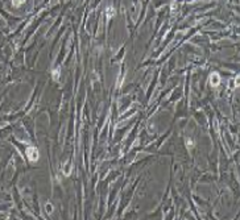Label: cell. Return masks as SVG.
<instances>
[{"label": "cell", "mask_w": 240, "mask_h": 220, "mask_svg": "<svg viewBox=\"0 0 240 220\" xmlns=\"http://www.w3.org/2000/svg\"><path fill=\"white\" fill-rule=\"evenodd\" d=\"M25 154H27L28 160H29L30 162H37V161H39V158H40L39 150H37V148H34V146H28Z\"/></svg>", "instance_id": "6da1fadb"}, {"label": "cell", "mask_w": 240, "mask_h": 220, "mask_svg": "<svg viewBox=\"0 0 240 220\" xmlns=\"http://www.w3.org/2000/svg\"><path fill=\"white\" fill-rule=\"evenodd\" d=\"M210 83L212 87H217L219 83H220V77H219V74L217 73H212L211 74V77H210Z\"/></svg>", "instance_id": "7a4b0ae2"}, {"label": "cell", "mask_w": 240, "mask_h": 220, "mask_svg": "<svg viewBox=\"0 0 240 220\" xmlns=\"http://www.w3.org/2000/svg\"><path fill=\"white\" fill-rule=\"evenodd\" d=\"M115 15H116V11L113 9L112 5H110V7L106 9V17H107V20H110V18H112Z\"/></svg>", "instance_id": "3957f363"}, {"label": "cell", "mask_w": 240, "mask_h": 220, "mask_svg": "<svg viewBox=\"0 0 240 220\" xmlns=\"http://www.w3.org/2000/svg\"><path fill=\"white\" fill-rule=\"evenodd\" d=\"M23 3H25V0H12V4H13V7H20Z\"/></svg>", "instance_id": "277c9868"}, {"label": "cell", "mask_w": 240, "mask_h": 220, "mask_svg": "<svg viewBox=\"0 0 240 220\" xmlns=\"http://www.w3.org/2000/svg\"><path fill=\"white\" fill-rule=\"evenodd\" d=\"M58 77H60V69H55L54 73H53V79H54V80H58Z\"/></svg>", "instance_id": "5b68a950"}]
</instances>
